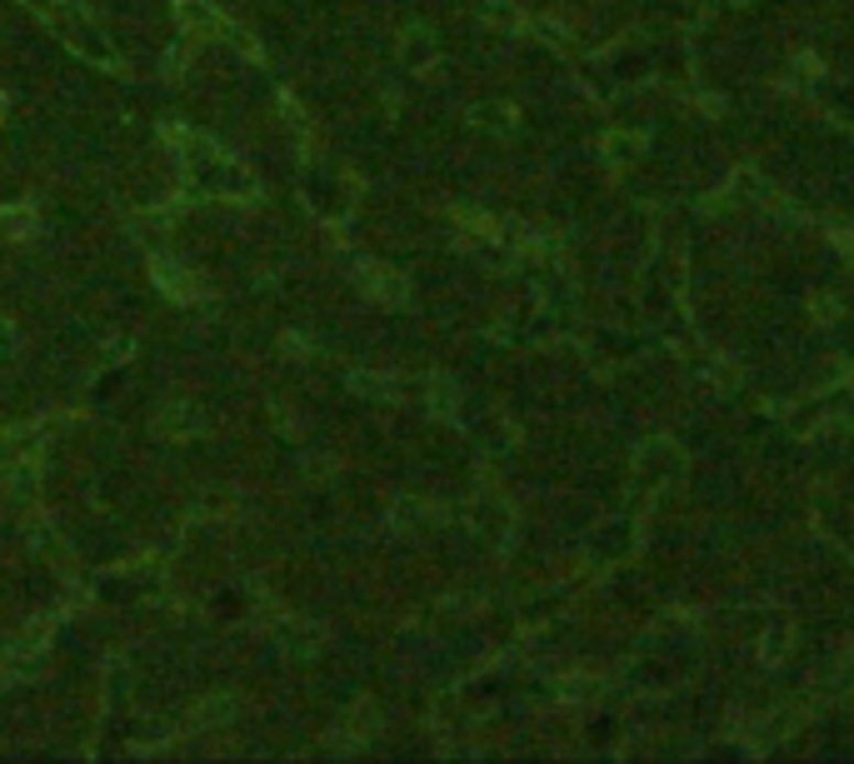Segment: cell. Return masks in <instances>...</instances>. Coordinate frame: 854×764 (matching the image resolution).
<instances>
[{
	"label": "cell",
	"mask_w": 854,
	"mask_h": 764,
	"mask_svg": "<svg viewBox=\"0 0 854 764\" xmlns=\"http://www.w3.org/2000/svg\"><path fill=\"white\" fill-rule=\"evenodd\" d=\"M35 6H41V15L65 35V41L76 45L80 55H90L96 65H116V51H110V41L80 11H70V6H61V0H35Z\"/></svg>",
	"instance_id": "obj_1"
},
{
	"label": "cell",
	"mask_w": 854,
	"mask_h": 764,
	"mask_svg": "<svg viewBox=\"0 0 854 764\" xmlns=\"http://www.w3.org/2000/svg\"><path fill=\"white\" fill-rule=\"evenodd\" d=\"M151 270H155V281H161V291H171L175 301H195V295H200V291H195V281L185 275L180 265H175L171 255H155V260H151Z\"/></svg>",
	"instance_id": "obj_2"
},
{
	"label": "cell",
	"mask_w": 854,
	"mask_h": 764,
	"mask_svg": "<svg viewBox=\"0 0 854 764\" xmlns=\"http://www.w3.org/2000/svg\"><path fill=\"white\" fill-rule=\"evenodd\" d=\"M0 236L6 240L31 236V210H6V216H0Z\"/></svg>",
	"instance_id": "obj_3"
},
{
	"label": "cell",
	"mask_w": 854,
	"mask_h": 764,
	"mask_svg": "<svg viewBox=\"0 0 854 764\" xmlns=\"http://www.w3.org/2000/svg\"><path fill=\"white\" fill-rule=\"evenodd\" d=\"M11 484H15V495H31V484H35V470H31V465H15V470H11Z\"/></svg>",
	"instance_id": "obj_4"
},
{
	"label": "cell",
	"mask_w": 854,
	"mask_h": 764,
	"mask_svg": "<svg viewBox=\"0 0 854 764\" xmlns=\"http://www.w3.org/2000/svg\"><path fill=\"white\" fill-rule=\"evenodd\" d=\"M165 430H171V435H185V430H195V421H190V415H171V421H165Z\"/></svg>",
	"instance_id": "obj_5"
},
{
	"label": "cell",
	"mask_w": 854,
	"mask_h": 764,
	"mask_svg": "<svg viewBox=\"0 0 854 764\" xmlns=\"http://www.w3.org/2000/svg\"><path fill=\"white\" fill-rule=\"evenodd\" d=\"M0 350H11V325H0Z\"/></svg>",
	"instance_id": "obj_6"
},
{
	"label": "cell",
	"mask_w": 854,
	"mask_h": 764,
	"mask_svg": "<svg viewBox=\"0 0 854 764\" xmlns=\"http://www.w3.org/2000/svg\"><path fill=\"white\" fill-rule=\"evenodd\" d=\"M0 116H6V100H0Z\"/></svg>",
	"instance_id": "obj_7"
}]
</instances>
